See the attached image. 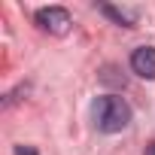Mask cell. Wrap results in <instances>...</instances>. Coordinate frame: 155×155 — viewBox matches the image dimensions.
Listing matches in <instances>:
<instances>
[{"instance_id":"3","label":"cell","mask_w":155,"mask_h":155,"mask_svg":"<svg viewBox=\"0 0 155 155\" xmlns=\"http://www.w3.org/2000/svg\"><path fill=\"white\" fill-rule=\"evenodd\" d=\"M131 70L143 79H155V49L152 46H140L131 52Z\"/></svg>"},{"instance_id":"2","label":"cell","mask_w":155,"mask_h":155,"mask_svg":"<svg viewBox=\"0 0 155 155\" xmlns=\"http://www.w3.org/2000/svg\"><path fill=\"white\" fill-rule=\"evenodd\" d=\"M37 25H40L43 31L55 34V37H64V34L70 31L73 18H70V12H67L64 6H43V9L37 12Z\"/></svg>"},{"instance_id":"1","label":"cell","mask_w":155,"mask_h":155,"mask_svg":"<svg viewBox=\"0 0 155 155\" xmlns=\"http://www.w3.org/2000/svg\"><path fill=\"white\" fill-rule=\"evenodd\" d=\"M131 107L125 97L119 94H101L94 104H91V119H94V128L104 131V134H119L131 125Z\"/></svg>"},{"instance_id":"6","label":"cell","mask_w":155,"mask_h":155,"mask_svg":"<svg viewBox=\"0 0 155 155\" xmlns=\"http://www.w3.org/2000/svg\"><path fill=\"white\" fill-rule=\"evenodd\" d=\"M143 155H155V140H152V143L146 146V152H143Z\"/></svg>"},{"instance_id":"5","label":"cell","mask_w":155,"mask_h":155,"mask_svg":"<svg viewBox=\"0 0 155 155\" xmlns=\"http://www.w3.org/2000/svg\"><path fill=\"white\" fill-rule=\"evenodd\" d=\"M15 155H37L34 146H15Z\"/></svg>"},{"instance_id":"4","label":"cell","mask_w":155,"mask_h":155,"mask_svg":"<svg viewBox=\"0 0 155 155\" xmlns=\"http://www.w3.org/2000/svg\"><path fill=\"white\" fill-rule=\"evenodd\" d=\"M101 12H104V15H110L113 21L125 25V28H134V21H137V15H134V12H128V9H119V6H110V3H101Z\"/></svg>"}]
</instances>
